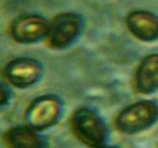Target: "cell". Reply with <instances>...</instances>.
I'll return each mask as SVG.
<instances>
[{
	"instance_id": "6da1fadb",
	"label": "cell",
	"mask_w": 158,
	"mask_h": 148,
	"mask_svg": "<svg viewBox=\"0 0 158 148\" xmlns=\"http://www.w3.org/2000/svg\"><path fill=\"white\" fill-rule=\"evenodd\" d=\"M74 134L80 141L93 147L101 146L106 139L102 120L93 111L81 109L73 114L71 121Z\"/></svg>"
},
{
	"instance_id": "7a4b0ae2",
	"label": "cell",
	"mask_w": 158,
	"mask_h": 148,
	"mask_svg": "<svg viewBox=\"0 0 158 148\" xmlns=\"http://www.w3.org/2000/svg\"><path fill=\"white\" fill-rule=\"evenodd\" d=\"M158 119V106L150 101H142L128 106L122 111L117 120V127L126 133L142 130Z\"/></svg>"
},
{
	"instance_id": "3957f363",
	"label": "cell",
	"mask_w": 158,
	"mask_h": 148,
	"mask_svg": "<svg viewBox=\"0 0 158 148\" xmlns=\"http://www.w3.org/2000/svg\"><path fill=\"white\" fill-rule=\"evenodd\" d=\"M80 22L73 13H64L56 17L49 25L46 37L52 47L60 49L70 44L80 31Z\"/></svg>"
},
{
	"instance_id": "277c9868",
	"label": "cell",
	"mask_w": 158,
	"mask_h": 148,
	"mask_svg": "<svg viewBox=\"0 0 158 148\" xmlns=\"http://www.w3.org/2000/svg\"><path fill=\"white\" fill-rule=\"evenodd\" d=\"M49 25L42 17L26 15L19 17L11 26V33L16 41L30 43L46 36Z\"/></svg>"
},
{
	"instance_id": "5b68a950",
	"label": "cell",
	"mask_w": 158,
	"mask_h": 148,
	"mask_svg": "<svg viewBox=\"0 0 158 148\" xmlns=\"http://www.w3.org/2000/svg\"><path fill=\"white\" fill-rule=\"evenodd\" d=\"M59 113L58 102L50 97H43L30 105L26 113V120L32 129L43 130L54 123Z\"/></svg>"
},
{
	"instance_id": "8992f818",
	"label": "cell",
	"mask_w": 158,
	"mask_h": 148,
	"mask_svg": "<svg viewBox=\"0 0 158 148\" xmlns=\"http://www.w3.org/2000/svg\"><path fill=\"white\" fill-rule=\"evenodd\" d=\"M4 75L10 84L25 88L36 81L40 68L36 63L27 60H18L9 63L4 69Z\"/></svg>"
},
{
	"instance_id": "52a82bcc",
	"label": "cell",
	"mask_w": 158,
	"mask_h": 148,
	"mask_svg": "<svg viewBox=\"0 0 158 148\" xmlns=\"http://www.w3.org/2000/svg\"><path fill=\"white\" fill-rule=\"evenodd\" d=\"M127 25L131 32L140 39L154 41L158 39V18L153 13L132 12L127 18Z\"/></svg>"
},
{
	"instance_id": "ba28073f",
	"label": "cell",
	"mask_w": 158,
	"mask_h": 148,
	"mask_svg": "<svg viewBox=\"0 0 158 148\" xmlns=\"http://www.w3.org/2000/svg\"><path fill=\"white\" fill-rule=\"evenodd\" d=\"M136 85L143 93H151L158 89L157 54L150 55L143 59L137 69Z\"/></svg>"
},
{
	"instance_id": "9c48e42d",
	"label": "cell",
	"mask_w": 158,
	"mask_h": 148,
	"mask_svg": "<svg viewBox=\"0 0 158 148\" xmlns=\"http://www.w3.org/2000/svg\"><path fill=\"white\" fill-rule=\"evenodd\" d=\"M3 140L8 148H43L42 139L32 130L15 127L5 134Z\"/></svg>"
},
{
	"instance_id": "30bf717a",
	"label": "cell",
	"mask_w": 158,
	"mask_h": 148,
	"mask_svg": "<svg viewBox=\"0 0 158 148\" xmlns=\"http://www.w3.org/2000/svg\"><path fill=\"white\" fill-rule=\"evenodd\" d=\"M9 99V94L6 88L0 84V108L4 106L8 101Z\"/></svg>"
},
{
	"instance_id": "8fae6325",
	"label": "cell",
	"mask_w": 158,
	"mask_h": 148,
	"mask_svg": "<svg viewBox=\"0 0 158 148\" xmlns=\"http://www.w3.org/2000/svg\"><path fill=\"white\" fill-rule=\"evenodd\" d=\"M95 148H114V147H104V146H98V147H95Z\"/></svg>"
}]
</instances>
